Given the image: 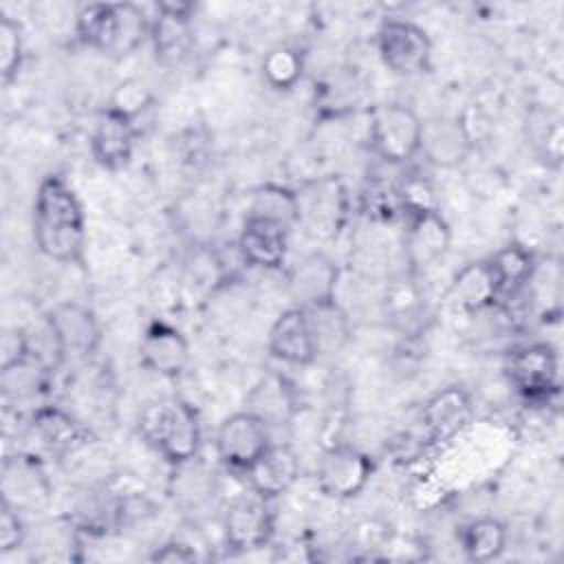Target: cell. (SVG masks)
<instances>
[{"label": "cell", "instance_id": "cell-1", "mask_svg": "<svg viewBox=\"0 0 564 564\" xmlns=\"http://www.w3.org/2000/svg\"><path fill=\"white\" fill-rule=\"evenodd\" d=\"M33 240L42 256L62 264H82L86 216L73 185L62 174H46L33 198Z\"/></svg>", "mask_w": 564, "mask_h": 564}, {"label": "cell", "instance_id": "cell-2", "mask_svg": "<svg viewBox=\"0 0 564 564\" xmlns=\"http://www.w3.org/2000/svg\"><path fill=\"white\" fill-rule=\"evenodd\" d=\"M139 430L145 443L176 467L194 460L200 449L198 414L178 397H163L148 403L141 412Z\"/></svg>", "mask_w": 564, "mask_h": 564}, {"label": "cell", "instance_id": "cell-3", "mask_svg": "<svg viewBox=\"0 0 564 564\" xmlns=\"http://www.w3.org/2000/svg\"><path fill=\"white\" fill-rule=\"evenodd\" d=\"M421 130L423 121L401 104L379 106L370 117L372 150L390 165H403L421 152Z\"/></svg>", "mask_w": 564, "mask_h": 564}, {"label": "cell", "instance_id": "cell-4", "mask_svg": "<svg viewBox=\"0 0 564 564\" xmlns=\"http://www.w3.org/2000/svg\"><path fill=\"white\" fill-rule=\"evenodd\" d=\"M377 51L390 73L412 77L430 68L432 40L410 20H386L377 31Z\"/></svg>", "mask_w": 564, "mask_h": 564}, {"label": "cell", "instance_id": "cell-5", "mask_svg": "<svg viewBox=\"0 0 564 564\" xmlns=\"http://www.w3.org/2000/svg\"><path fill=\"white\" fill-rule=\"evenodd\" d=\"M44 319L59 361H82L99 348L101 328L88 306L79 302H62L53 306Z\"/></svg>", "mask_w": 564, "mask_h": 564}, {"label": "cell", "instance_id": "cell-6", "mask_svg": "<svg viewBox=\"0 0 564 564\" xmlns=\"http://www.w3.org/2000/svg\"><path fill=\"white\" fill-rule=\"evenodd\" d=\"M269 445L271 425L251 410L227 416L216 432V454L234 471H247Z\"/></svg>", "mask_w": 564, "mask_h": 564}, {"label": "cell", "instance_id": "cell-7", "mask_svg": "<svg viewBox=\"0 0 564 564\" xmlns=\"http://www.w3.org/2000/svg\"><path fill=\"white\" fill-rule=\"evenodd\" d=\"M507 377L527 401H549L560 390L557 352L549 344H529L511 352Z\"/></svg>", "mask_w": 564, "mask_h": 564}, {"label": "cell", "instance_id": "cell-8", "mask_svg": "<svg viewBox=\"0 0 564 564\" xmlns=\"http://www.w3.org/2000/svg\"><path fill=\"white\" fill-rule=\"evenodd\" d=\"M370 474L372 460L368 454L348 443H335L322 454L315 480L324 496L335 500H350L366 489Z\"/></svg>", "mask_w": 564, "mask_h": 564}, {"label": "cell", "instance_id": "cell-9", "mask_svg": "<svg viewBox=\"0 0 564 564\" xmlns=\"http://www.w3.org/2000/svg\"><path fill=\"white\" fill-rule=\"evenodd\" d=\"M29 434L51 458H66L82 452L90 441V430L59 405H42L31 414Z\"/></svg>", "mask_w": 564, "mask_h": 564}, {"label": "cell", "instance_id": "cell-10", "mask_svg": "<svg viewBox=\"0 0 564 564\" xmlns=\"http://www.w3.org/2000/svg\"><path fill=\"white\" fill-rule=\"evenodd\" d=\"M51 485L37 454H13L2 460V502L15 511H33L48 502Z\"/></svg>", "mask_w": 564, "mask_h": 564}, {"label": "cell", "instance_id": "cell-11", "mask_svg": "<svg viewBox=\"0 0 564 564\" xmlns=\"http://www.w3.org/2000/svg\"><path fill=\"white\" fill-rule=\"evenodd\" d=\"M267 498L258 494L231 502L223 518V535L234 551H256L273 535V513Z\"/></svg>", "mask_w": 564, "mask_h": 564}, {"label": "cell", "instance_id": "cell-12", "mask_svg": "<svg viewBox=\"0 0 564 564\" xmlns=\"http://www.w3.org/2000/svg\"><path fill=\"white\" fill-rule=\"evenodd\" d=\"M139 359L154 375L176 379L189 364V344L176 326L163 319H154L141 335Z\"/></svg>", "mask_w": 564, "mask_h": 564}, {"label": "cell", "instance_id": "cell-13", "mask_svg": "<svg viewBox=\"0 0 564 564\" xmlns=\"http://www.w3.org/2000/svg\"><path fill=\"white\" fill-rule=\"evenodd\" d=\"M405 236H403V251L410 269L419 271L436 260H441L452 242V231L447 220L441 212L434 209H419L405 214Z\"/></svg>", "mask_w": 564, "mask_h": 564}, {"label": "cell", "instance_id": "cell-14", "mask_svg": "<svg viewBox=\"0 0 564 564\" xmlns=\"http://www.w3.org/2000/svg\"><path fill=\"white\" fill-rule=\"evenodd\" d=\"M192 11L189 2H161L156 18L150 22L154 55L161 64H178L192 46Z\"/></svg>", "mask_w": 564, "mask_h": 564}, {"label": "cell", "instance_id": "cell-15", "mask_svg": "<svg viewBox=\"0 0 564 564\" xmlns=\"http://www.w3.org/2000/svg\"><path fill=\"white\" fill-rule=\"evenodd\" d=\"M137 134L139 130L134 121L106 106L97 117L90 137V154L104 170H123L132 159Z\"/></svg>", "mask_w": 564, "mask_h": 564}, {"label": "cell", "instance_id": "cell-16", "mask_svg": "<svg viewBox=\"0 0 564 564\" xmlns=\"http://www.w3.org/2000/svg\"><path fill=\"white\" fill-rule=\"evenodd\" d=\"M300 196V194H297ZM346 218V194L337 178H326L313 185L306 198L300 196V223L313 238L328 240L337 236Z\"/></svg>", "mask_w": 564, "mask_h": 564}, {"label": "cell", "instance_id": "cell-17", "mask_svg": "<svg viewBox=\"0 0 564 564\" xmlns=\"http://www.w3.org/2000/svg\"><path fill=\"white\" fill-rule=\"evenodd\" d=\"M238 251L247 264L275 271L286 260L289 229L264 218L245 216L238 234Z\"/></svg>", "mask_w": 564, "mask_h": 564}, {"label": "cell", "instance_id": "cell-18", "mask_svg": "<svg viewBox=\"0 0 564 564\" xmlns=\"http://www.w3.org/2000/svg\"><path fill=\"white\" fill-rule=\"evenodd\" d=\"M337 278V264L326 253H306L289 273V295L300 308L333 302Z\"/></svg>", "mask_w": 564, "mask_h": 564}, {"label": "cell", "instance_id": "cell-19", "mask_svg": "<svg viewBox=\"0 0 564 564\" xmlns=\"http://www.w3.org/2000/svg\"><path fill=\"white\" fill-rule=\"evenodd\" d=\"M245 474L253 494L273 500L297 482L300 458L289 443H271Z\"/></svg>", "mask_w": 564, "mask_h": 564}, {"label": "cell", "instance_id": "cell-20", "mask_svg": "<svg viewBox=\"0 0 564 564\" xmlns=\"http://www.w3.org/2000/svg\"><path fill=\"white\" fill-rule=\"evenodd\" d=\"M267 348L273 359L289 366H308L317 359L304 308L291 306L275 317L269 328Z\"/></svg>", "mask_w": 564, "mask_h": 564}, {"label": "cell", "instance_id": "cell-21", "mask_svg": "<svg viewBox=\"0 0 564 564\" xmlns=\"http://www.w3.org/2000/svg\"><path fill=\"white\" fill-rule=\"evenodd\" d=\"M471 150V134L463 119L438 117L423 123L421 152L438 167H454L467 159Z\"/></svg>", "mask_w": 564, "mask_h": 564}, {"label": "cell", "instance_id": "cell-22", "mask_svg": "<svg viewBox=\"0 0 564 564\" xmlns=\"http://www.w3.org/2000/svg\"><path fill=\"white\" fill-rule=\"evenodd\" d=\"M471 419L469 394L458 386L434 392L421 412L423 427L432 441H447L458 434Z\"/></svg>", "mask_w": 564, "mask_h": 564}, {"label": "cell", "instance_id": "cell-23", "mask_svg": "<svg viewBox=\"0 0 564 564\" xmlns=\"http://www.w3.org/2000/svg\"><path fill=\"white\" fill-rule=\"evenodd\" d=\"M485 262L494 280L496 302L513 300L524 286H529L535 273V256L522 245H507Z\"/></svg>", "mask_w": 564, "mask_h": 564}, {"label": "cell", "instance_id": "cell-24", "mask_svg": "<svg viewBox=\"0 0 564 564\" xmlns=\"http://www.w3.org/2000/svg\"><path fill=\"white\" fill-rule=\"evenodd\" d=\"M304 315L308 322V330H311L317 357L339 352L348 344L350 319H348L346 311L335 300L315 304V306H306Z\"/></svg>", "mask_w": 564, "mask_h": 564}, {"label": "cell", "instance_id": "cell-25", "mask_svg": "<svg viewBox=\"0 0 564 564\" xmlns=\"http://www.w3.org/2000/svg\"><path fill=\"white\" fill-rule=\"evenodd\" d=\"M119 31L117 2H95L79 9L75 18V33L79 42L99 53L115 55Z\"/></svg>", "mask_w": 564, "mask_h": 564}, {"label": "cell", "instance_id": "cell-26", "mask_svg": "<svg viewBox=\"0 0 564 564\" xmlns=\"http://www.w3.org/2000/svg\"><path fill=\"white\" fill-rule=\"evenodd\" d=\"M247 216L264 218L291 229L300 223V196L278 183H264L253 189Z\"/></svg>", "mask_w": 564, "mask_h": 564}, {"label": "cell", "instance_id": "cell-27", "mask_svg": "<svg viewBox=\"0 0 564 564\" xmlns=\"http://www.w3.org/2000/svg\"><path fill=\"white\" fill-rule=\"evenodd\" d=\"M460 549L471 562H491L507 549V527L491 516L476 518L460 529Z\"/></svg>", "mask_w": 564, "mask_h": 564}, {"label": "cell", "instance_id": "cell-28", "mask_svg": "<svg viewBox=\"0 0 564 564\" xmlns=\"http://www.w3.org/2000/svg\"><path fill=\"white\" fill-rule=\"evenodd\" d=\"M253 414L264 419L269 425H278L291 419L295 410V399L289 381L280 375H269L256 383L249 394V408Z\"/></svg>", "mask_w": 564, "mask_h": 564}, {"label": "cell", "instance_id": "cell-29", "mask_svg": "<svg viewBox=\"0 0 564 564\" xmlns=\"http://www.w3.org/2000/svg\"><path fill=\"white\" fill-rule=\"evenodd\" d=\"M456 302L467 311H480L496 302V289L487 262H471L458 271L452 284Z\"/></svg>", "mask_w": 564, "mask_h": 564}, {"label": "cell", "instance_id": "cell-30", "mask_svg": "<svg viewBox=\"0 0 564 564\" xmlns=\"http://www.w3.org/2000/svg\"><path fill=\"white\" fill-rule=\"evenodd\" d=\"M260 68H262L264 82L271 88L289 90L300 82V77L304 73V59L291 46H275L262 57Z\"/></svg>", "mask_w": 564, "mask_h": 564}, {"label": "cell", "instance_id": "cell-31", "mask_svg": "<svg viewBox=\"0 0 564 564\" xmlns=\"http://www.w3.org/2000/svg\"><path fill=\"white\" fill-rule=\"evenodd\" d=\"M22 59H24V46H22L20 24L9 15H2L0 18V77L4 86H9L18 77L22 68Z\"/></svg>", "mask_w": 564, "mask_h": 564}, {"label": "cell", "instance_id": "cell-32", "mask_svg": "<svg viewBox=\"0 0 564 564\" xmlns=\"http://www.w3.org/2000/svg\"><path fill=\"white\" fill-rule=\"evenodd\" d=\"M152 106V93L150 88L139 79H126L121 82L108 101V108L117 110L119 115L128 117L137 123V119Z\"/></svg>", "mask_w": 564, "mask_h": 564}, {"label": "cell", "instance_id": "cell-33", "mask_svg": "<svg viewBox=\"0 0 564 564\" xmlns=\"http://www.w3.org/2000/svg\"><path fill=\"white\" fill-rule=\"evenodd\" d=\"M26 540V529L20 518V511H15L11 505L2 502L0 507V553L7 555L11 551H18Z\"/></svg>", "mask_w": 564, "mask_h": 564}, {"label": "cell", "instance_id": "cell-34", "mask_svg": "<svg viewBox=\"0 0 564 564\" xmlns=\"http://www.w3.org/2000/svg\"><path fill=\"white\" fill-rule=\"evenodd\" d=\"M196 557L194 549L183 542H165L150 555L152 562H194Z\"/></svg>", "mask_w": 564, "mask_h": 564}]
</instances>
